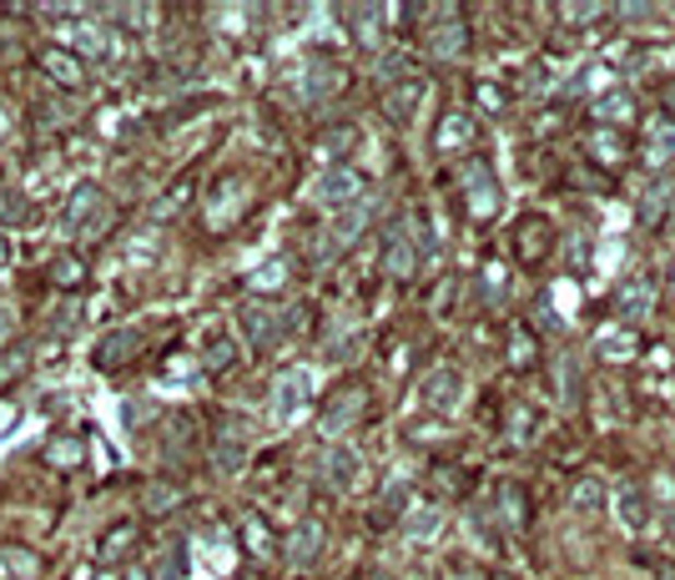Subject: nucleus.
I'll list each match as a JSON object with an SVG mask.
<instances>
[{
    "mask_svg": "<svg viewBox=\"0 0 675 580\" xmlns=\"http://www.w3.org/2000/svg\"><path fill=\"white\" fill-rule=\"evenodd\" d=\"M459 208H464L469 223H494L499 208H505V187H499V171L489 157H474L469 152L459 162Z\"/></svg>",
    "mask_w": 675,
    "mask_h": 580,
    "instance_id": "1",
    "label": "nucleus"
},
{
    "mask_svg": "<svg viewBox=\"0 0 675 580\" xmlns=\"http://www.w3.org/2000/svg\"><path fill=\"white\" fill-rule=\"evenodd\" d=\"M364 410H368V379L333 383V394L323 399V414H318V429H323V439L348 435L353 424L364 419Z\"/></svg>",
    "mask_w": 675,
    "mask_h": 580,
    "instance_id": "2",
    "label": "nucleus"
},
{
    "mask_svg": "<svg viewBox=\"0 0 675 580\" xmlns=\"http://www.w3.org/2000/svg\"><path fill=\"white\" fill-rule=\"evenodd\" d=\"M378 268H383V277H393V283H408V277L418 273V242H414V223L408 217H393L389 227H383V238H378Z\"/></svg>",
    "mask_w": 675,
    "mask_h": 580,
    "instance_id": "3",
    "label": "nucleus"
},
{
    "mask_svg": "<svg viewBox=\"0 0 675 580\" xmlns=\"http://www.w3.org/2000/svg\"><path fill=\"white\" fill-rule=\"evenodd\" d=\"M106 227H111V208H106L102 187L96 182L76 187L71 202H66V212H61V233L66 238H102Z\"/></svg>",
    "mask_w": 675,
    "mask_h": 580,
    "instance_id": "4",
    "label": "nucleus"
},
{
    "mask_svg": "<svg viewBox=\"0 0 675 580\" xmlns=\"http://www.w3.org/2000/svg\"><path fill=\"white\" fill-rule=\"evenodd\" d=\"M429 36H424V51H429V61H439V67H454V61H464L469 51V21L459 15V5H439V11H429Z\"/></svg>",
    "mask_w": 675,
    "mask_h": 580,
    "instance_id": "5",
    "label": "nucleus"
},
{
    "mask_svg": "<svg viewBox=\"0 0 675 580\" xmlns=\"http://www.w3.org/2000/svg\"><path fill=\"white\" fill-rule=\"evenodd\" d=\"M368 198V182H364V171L348 167V162H333V167L318 177V187H312V202L323 212H348L353 202H364Z\"/></svg>",
    "mask_w": 675,
    "mask_h": 580,
    "instance_id": "6",
    "label": "nucleus"
},
{
    "mask_svg": "<svg viewBox=\"0 0 675 580\" xmlns=\"http://www.w3.org/2000/svg\"><path fill=\"white\" fill-rule=\"evenodd\" d=\"M242 212H247V177L242 171H222L217 182H212V192H208L202 217H208L212 233H227V227L242 223Z\"/></svg>",
    "mask_w": 675,
    "mask_h": 580,
    "instance_id": "7",
    "label": "nucleus"
},
{
    "mask_svg": "<svg viewBox=\"0 0 675 580\" xmlns=\"http://www.w3.org/2000/svg\"><path fill=\"white\" fill-rule=\"evenodd\" d=\"M293 318L298 313H277V308H268V304H247L242 313H237V323H242V339L252 343L258 354H268V348L283 343V333H293Z\"/></svg>",
    "mask_w": 675,
    "mask_h": 580,
    "instance_id": "8",
    "label": "nucleus"
},
{
    "mask_svg": "<svg viewBox=\"0 0 675 580\" xmlns=\"http://www.w3.org/2000/svg\"><path fill=\"white\" fill-rule=\"evenodd\" d=\"M650 313H655V277L650 273L620 277V283H615V318H620L625 329H636Z\"/></svg>",
    "mask_w": 675,
    "mask_h": 580,
    "instance_id": "9",
    "label": "nucleus"
},
{
    "mask_svg": "<svg viewBox=\"0 0 675 580\" xmlns=\"http://www.w3.org/2000/svg\"><path fill=\"white\" fill-rule=\"evenodd\" d=\"M348 86V71L338 67L333 56H312L308 67H303V81H298V96L308 106H323V102H333L338 92Z\"/></svg>",
    "mask_w": 675,
    "mask_h": 580,
    "instance_id": "10",
    "label": "nucleus"
},
{
    "mask_svg": "<svg viewBox=\"0 0 675 580\" xmlns=\"http://www.w3.org/2000/svg\"><path fill=\"white\" fill-rule=\"evenodd\" d=\"M418 399H424V410L429 414H454L459 399H464V374L454 364H439L418 379Z\"/></svg>",
    "mask_w": 675,
    "mask_h": 580,
    "instance_id": "11",
    "label": "nucleus"
},
{
    "mask_svg": "<svg viewBox=\"0 0 675 580\" xmlns=\"http://www.w3.org/2000/svg\"><path fill=\"white\" fill-rule=\"evenodd\" d=\"M424 96H429V76H403L393 81V86H383L378 92V106H383V117L399 121V127H408V121L418 117V106H424Z\"/></svg>",
    "mask_w": 675,
    "mask_h": 580,
    "instance_id": "12",
    "label": "nucleus"
},
{
    "mask_svg": "<svg viewBox=\"0 0 675 580\" xmlns=\"http://www.w3.org/2000/svg\"><path fill=\"white\" fill-rule=\"evenodd\" d=\"M323 545H328V530H323V520L318 514H303L298 525L287 530V541H283V560L293 570H308L318 555H323Z\"/></svg>",
    "mask_w": 675,
    "mask_h": 580,
    "instance_id": "13",
    "label": "nucleus"
},
{
    "mask_svg": "<svg viewBox=\"0 0 675 580\" xmlns=\"http://www.w3.org/2000/svg\"><path fill=\"white\" fill-rule=\"evenodd\" d=\"M489 510H494V520H499V530L524 535V530H530V489H524L520 480H499Z\"/></svg>",
    "mask_w": 675,
    "mask_h": 580,
    "instance_id": "14",
    "label": "nucleus"
},
{
    "mask_svg": "<svg viewBox=\"0 0 675 580\" xmlns=\"http://www.w3.org/2000/svg\"><path fill=\"white\" fill-rule=\"evenodd\" d=\"M479 142V121L469 106H449L439 117V132H434V152L439 157H454V152H469V146Z\"/></svg>",
    "mask_w": 675,
    "mask_h": 580,
    "instance_id": "15",
    "label": "nucleus"
},
{
    "mask_svg": "<svg viewBox=\"0 0 675 580\" xmlns=\"http://www.w3.org/2000/svg\"><path fill=\"white\" fill-rule=\"evenodd\" d=\"M308 399H312V379L308 369H283L273 383V419L277 424H293L303 410H308Z\"/></svg>",
    "mask_w": 675,
    "mask_h": 580,
    "instance_id": "16",
    "label": "nucleus"
},
{
    "mask_svg": "<svg viewBox=\"0 0 675 580\" xmlns=\"http://www.w3.org/2000/svg\"><path fill=\"white\" fill-rule=\"evenodd\" d=\"M580 146H584V157L595 162V167H625V157H630V137L620 132V127H584V137H580Z\"/></svg>",
    "mask_w": 675,
    "mask_h": 580,
    "instance_id": "17",
    "label": "nucleus"
},
{
    "mask_svg": "<svg viewBox=\"0 0 675 580\" xmlns=\"http://www.w3.org/2000/svg\"><path fill=\"white\" fill-rule=\"evenodd\" d=\"M514 252H520L524 268H540L549 252H555V227H549L540 212L520 217V223H514Z\"/></svg>",
    "mask_w": 675,
    "mask_h": 580,
    "instance_id": "18",
    "label": "nucleus"
},
{
    "mask_svg": "<svg viewBox=\"0 0 675 580\" xmlns=\"http://www.w3.org/2000/svg\"><path fill=\"white\" fill-rule=\"evenodd\" d=\"M358 470H364V460H358V449L343 445V439H333V445L323 449V460H318V475H323L328 489H353L358 485Z\"/></svg>",
    "mask_w": 675,
    "mask_h": 580,
    "instance_id": "19",
    "label": "nucleus"
},
{
    "mask_svg": "<svg viewBox=\"0 0 675 580\" xmlns=\"http://www.w3.org/2000/svg\"><path fill=\"white\" fill-rule=\"evenodd\" d=\"M671 208H675V177L671 171H661V177H650V182L640 187V202H636L640 227H665Z\"/></svg>",
    "mask_w": 675,
    "mask_h": 580,
    "instance_id": "20",
    "label": "nucleus"
},
{
    "mask_svg": "<svg viewBox=\"0 0 675 580\" xmlns=\"http://www.w3.org/2000/svg\"><path fill=\"white\" fill-rule=\"evenodd\" d=\"M212 464H217L222 475H237L247 464V429L237 419H222L212 429Z\"/></svg>",
    "mask_w": 675,
    "mask_h": 580,
    "instance_id": "21",
    "label": "nucleus"
},
{
    "mask_svg": "<svg viewBox=\"0 0 675 580\" xmlns=\"http://www.w3.org/2000/svg\"><path fill=\"white\" fill-rule=\"evenodd\" d=\"M343 21L353 26V40H358L364 51H383V40H389V11H383V5H348Z\"/></svg>",
    "mask_w": 675,
    "mask_h": 580,
    "instance_id": "22",
    "label": "nucleus"
},
{
    "mask_svg": "<svg viewBox=\"0 0 675 580\" xmlns=\"http://www.w3.org/2000/svg\"><path fill=\"white\" fill-rule=\"evenodd\" d=\"M36 61L51 71V81L61 86V92H76V86H86V61H81L76 51H66V46H40Z\"/></svg>",
    "mask_w": 675,
    "mask_h": 580,
    "instance_id": "23",
    "label": "nucleus"
},
{
    "mask_svg": "<svg viewBox=\"0 0 675 580\" xmlns=\"http://www.w3.org/2000/svg\"><path fill=\"white\" fill-rule=\"evenodd\" d=\"M403 514H408V475L393 470V475L383 480V489H378V500H374V530L399 525Z\"/></svg>",
    "mask_w": 675,
    "mask_h": 580,
    "instance_id": "24",
    "label": "nucleus"
},
{
    "mask_svg": "<svg viewBox=\"0 0 675 580\" xmlns=\"http://www.w3.org/2000/svg\"><path fill=\"white\" fill-rule=\"evenodd\" d=\"M590 117H595V127H620L636 117V92L630 86H605V92L590 102Z\"/></svg>",
    "mask_w": 675,
    "mask_h": 580,
    "instance_id": "25",
    "label": "nucleus"
},
{
    "mask_svg": "<svg viewBox=\"0 0 675 580\" xmlns=\"http://www.w3.org/2000/svg\"><path fill=\"white\" fill-rule=\"evenodd\" d=\"M640 157H646L655 171L675 162V121H671V117H650V121H646V137H640Z\"/></svg>",
    "mask_w": 675,
    "mask_h": 580,
    "instance_id": "26",
    "label": "nucleus"
},
{
    "mask_svg": "<svg viewBox=\"0 0 675 580\" xmlns=\"http://www.w3.org/2000/svg\"><path fill=\"white\" fill-rule=\"evenodd\" d=\"M46 576V560L26 545H0V580H40Z\"/></svg>",
    "mask_w": 675,
    "mask_h": 580,
    "instance_id": "27",
    "label": "nucleus"
},
{
    "mask_svg": "<svg viewBox=\"0 0 675 580\" xmlns=\"http://www.w3.org/2000/svg\"><path fill=\"white\" fill-rule=\"evenodd\" d=\"M636 354H640L636 329H620V323H615V329H605L595 339V358H600V364H630Z\"/></svg>",
    "mask_w": 675,
    "mask_h": 580,
    "instance_id": "28",
    "label": "nucleus"
},
{
    "mask_svg": "<svg viewBox=\"0 0 675 580\" xmlns=\"http://www.w3.org/2000/svg\"><path fill=\"white\" fill-rule=\"evenodd\" d=\"M287 283H293V258H268L262 268H252V273H247V288L258 293V304L268 298V293H283Z\"/></svg>",
    "mask_w": 675,
    "mask_h": 580,
    "instance_id": "29",
    "label": "nucleus"
},
{
    "mask_svg": "<svg viewBox=\"0 0 675 580\" xmlns=\"http://www.w3.org/2000/svg\"><path fill=\"white\" fill-rule=\"evenodd\" d=\"M137 354H142V333H137V329H121V333H111V339H102V348H96V364H102V369H117V364H131Z\"/></svg>",
    "mask_w": 675,
    "mask_h": 580,
    "instance_id": "30",
    "label": "nucleus"
},
{
    "mask_svg": "<svg viewBox=\"0 0 675 580\" xmlns=\"http://www.w3.org/2000/svg\"><path fill=\"white\" fill-rule=\"evenodd\" d=\"M615 510H620V520H625V530H646L650 525V510H646V495H640V485H630V480H620L615 485Z\"/></svg>",
    "mask_w": 675,
    "mask_h": 580,
    "instance_id": "31",
    "label": "nucleus"
},
{
    "mask_svg": "<svg viewBox=\"0 0 675 580\" xmlns=\"http://www.w3.org/2000/svg\"><path fill=\"white\" fill-rule=\"evenodd\" d=\"M469 535H474L489 555L505 551V530H499V520H494L489 505H469Z\"/></svg>",
    "mask_w": 675,
    "mask_h": 580,
    "instance_id": "32",
    "label": "nucleus"
},
{
    "mask_svg": "<svg viewBox=\"0 0 675 580\" xmlns=\"http://www.w3.org/2000/svg\"><path fill=\"white\" fill-rule=\"evenodd\" d=\"M590 263H595V233H590V227H575L570 242H565V273L584 277L590 273Z\"/></svg>",
    "mask_w": 675,
    "mask_h": 580,
    "instance_id": "33",
    "label": "nucleus"
},
{
    "mask_svg": "<svg viewBox=\"0 0 675 580\" xmlns=\"http://www.w3.org/2000/svg\"><path fill=\"white\" fill-rule=\"evenodd\" d=\"M81 460H86V439L76 435H56L51 445L40 449V464H51V470H76Z\"/></svg>",
    "mask_w": 675,
    "mask_h": 580,
    "instance_id": "34",
    "label": "nucleus"
},
{
    "mask_svg": "<svg viewBox=\"0 0 675 580\" xmlns=\"http://www.w3.org/2000/svg\"><path fill=\"white\" fill-rule=\"evenodd\" d=\"M555 383H559V404H584V379H580V358H555Z\"/></svg>",
    "mask_w": 675,
    "mask_h": 580,
    "instance_id": "35",
    "label": "nucleus"
},
{
    "mask_svg": "<svg viewBox=\"0 0 675 580\" xmlns=\"http://www.w3.org/2000/svg\"><path fill=\"white\" fill-rule=\"evenodd\" d=\"M443 530V520H439V510H434V505H424V510H414V505H408V514H403V535H408V541H434V535H439Z\"/></svg>",
    "mask_w": 675,
    "mask_h": 580,
    "instance_id": "36",
    "label": "nucleus"
},
{
    "mask_svg": "<svg viewBox=\"0 0 675 580\" xmlns=\"http://www.w3.org/2000/svg\"><path fill=\"white\" fill-rule=\"evenodd\" d=\"M570 505L580 514H600V510H605V485H600L595 475H580L570 485Z\"/></svg>",
    "mask_w": 675,
    "mask_h": 580,
    "instance_id": "37",
    "label": "nucleus"
},
{
    "mask_svg": "<svg viewBox=\"0 0 675 580\" xmlns=\"http://www.w3.org/2000/svg\"><path fill=\"white\" fill-rule=\"evenodd\" d=\"M650 500H655V510H661L665 530H675V470H655V480H650Z\"/></svg>",
    "mask_w": 675,
    "mask_h": 580,
    "instance_id": "38",
    "label": "nucleus"
},
{
    "mask_svg": "<svg viewBox=\"0 0 675 580\" xmlns=\"http://www.w3.org/2000/svg\"><path fill=\"white\" fill-rule=\"evenodd\" d=\"M46 273H51L56 288H81V283H86V263H81V258H71V252H56Z\"/></svg>",
    "mask_w": 675,
    "mask_h": 580,
    "instance_id": "39",
    "label": "nucleus"
},
{
    "mask_svg": "<svg viewBox=\"0 0 675 580\" xmlns=\"http://www.w3.org/2000/svg\"><path fill=\"white\" fill-rule=\"evenodd\" d=\"M540 410H534V404H514V410H509V439H514V445H530L534 435H540Z\"/></svg>",
    "mask_w": 675,
    "mask_h": 580,
    "instance_id": "40",
    "label": "nucleus"
},
{
    "mask_svg": "<svg viewBox=\"0 0 675 580\" xmlns=\"http://www.w3.org/2000/svg\"><path fill=\"white\" fill-rule=\"evenodd\" d=\"M534 358H540V343H534V333L524 329V323H514V333H509V369H530Z\"/></svg>",
    "mask_w": 675,
    "mask_h": 580,
    "instance_id": "41",
    "label": "nucleus"
},
{
    "mask_svg": "<svg viewBox=\"0 0 675 580\" xmlns=\"http://www.w3.org/2000/svg\"><path fill=\"white\" fill-rule=\"evenodd\" d=\"M131 545H137V525H117V530H106V541H102V560H106V566H117V555H127Z\"/></svg>",
    "mask_w": 675,
    "mask_h": 580,
    "instance_id": "42",
    "label": "nucleus"
},
{
    "mask_svg": "<svg viewBox=\"0 0 675 580\" xmlns=\"http://www.w3.org/2000/svg\"><path fill=\"white\" fill-rule=\"evenodd\" d=\"M182 500V489H171V485H162V480H152V485L142 489V505H146V514H167L171 505Z\"/></svg>",
    "mask_w": 675,
    "mask_h": 580,
    "instance_id": "43",
    "label": "nucleus"
},
{
    "mask_svg": "<svg viewBox=\"0 0 675 580\" xmlns=\"http://www.w3.org/2000/svg\"><path fill=\"white\" fill-rule=\"evenodd\" d=\"M479 288H484V304H499L505 298V288H509V273H505V263H484V273H479Z\"/></svg>",
    "mask_w": 675,
    "mask_h": 580,
    "instance_id": "44",
    "label": "nucleus"
},
{
    "mask_svg": "<svg viewBox=\"0 0 675 580\" xmlns=\"http://www.w3.org/2000/svg\"><path fill=\"white\" fill-rule=\"evenodd\" d=\"M242 541H247V551L258 555V560H268V555H273V535L258 525V514H252V520L242 525Z\"/></svg>",
    "mask_w": 675,
    "mask_h": 580,
    "instance_id": "45",
    "label": "nucleus"
},
{
    "mask_svg": "<svg viewBox=\"0 0 675 580\" xmlns=\"http://www.w3.org/2000/svg\"><path fill=\"white\" fill-rule=\"evenodd\" d=\"M524 92H530V96L555 92V71H549V61H534V67L524 71Z\"/></svg>",
    "mask_w": 675,
    "mask_h": 580,
    "instance_id": "46",
    "label": "nucleus"
},
{
    "mask_svg": "<svg viewBox=\"0 0 675 580\" xmlns=\"http://www.w3.org/2000/svg\"><path fill=\"white\" fill-rule=\"evenodd\" d=\"M233 339H217V343H208V358H202V369H212V374H222V369H233Z\"/></svg>",
    "mask_w": 675,
    "mask_h": 580,
    "instance_id": "47",
    "label": "nucleus"
},
{
    "mask_svg": "<svg viewBox=\"0 0 675 580\" xmlns=\"http://www.w3.org/2000/svg\"><path fill=\"white\" fill-rule=\"evenodd\" d=\"M534 329H559V313H555V293H540L534 298Z\"/></svg>",
    "mask_w": 675,
    "mask_h": 580,
    "instance_id": "48",
    "label": "nucleus"
},
{
    "mask_svg": "<svg viewBox=\"0 0 675 580\" xmlns=\"http://www.w3.org/2000/svg\"><path fill=\"white\" fill-rule=\"evenodd\" d=\"M26 217V202H21V192H11V187H0V223L11 227Z\"/></svg>",
    "mask_w": 675,
    "mask_h": 580,
    "instance_id": "49",
    "label": "nucleus"
},
{
    "mask_svg": "<svg viewBox=\"0 0 675 580\" xmlns=\"http://www.w3.org/2000/svg\"><path fill=\"white\" fill-rule=\"evenodd\" d=\"M443 580H484V576L469 566V560H449V576H443Z\"/></svg>",
    "mask_w": 675,
    "mask_h": 580,
    "instance_id": "50",
    "label": "nucleus"
},
{
    "mask_svg": "<svg viewBox=\"0 0 675 580\" xmlns=\"http://www.w3.org/2000/svg\"><path fill=\"white\" fill-rule=\"evenodd\" d=\"M479 102L484 106H505V92H494L489 81H479Z\"/></svg>",
    "mask_w": 675,
    "mask_h": 580,
    "instance_id": "51",
    "label": "nucleus"
},
{
    "mask_svg": "<svg viewBox=\"0 0 675 580\" xmlns=\"http://www.w3.org/2000/svg\"><path fill=\"white\" fill-rule=\"evenodd\" d=\"M5 132H11V111L0 106V142H5Z\"/></svg>",
    "mask_w": 675,
    "mask_h": 580,
    "instance_id": "52",
    "label": "nucleus"
},
{
    "mask_svg": "<svg viewBox=\"0 0 675 580\" xmlns=\"http://www.w3.org/2000/svg\"><path fill=\"white\" fill-rule=\"evenodd\" d=\"M5 318H11V313H5V308H0V333H5Z\"/></svg>",
    "mask_w": 675,
    "mask_h": 580,
    "instance_id": "53",
    "label": "nucleus"
},
{
    "mask_svg": "<svg viewBox=\"0 0 675 580\" xmlns=\"http://www.w3.org/2000/svg\"><path fill=\"white\" fill-rule=\"evenodd\" d=\"M494 580H514V576H509V570H499V576H494Z\"/></svg>",
    "mask_w": 675,
    "mask_h": 580,
    "instance_id": "54",
    "label": "nucleus"
},
{
    "mask_svg": "<svg viewBox=\"0 0 675 580\" xmlns=\"http://www.w3.org/2000/svg\"><path fill=\"white\" fill-rule=\"evenodd\" d=\"M671 293H675V263H671Z\"/></svg>",
    "mask_w": 675,
    "mask_h": 580,
    "instance_id": "55",
    "label": "nucleus"
},
{
    "mask_svg": "<svg viewBox=\"0 0 675 580\" xmlns=\"http://www.w3.org/2000/svg\"><path fill=\"white\" fill-rule=\"evenodd\" d=\"M671 121H675V92H671Z\"/></svg>",
    "mask_w": 675,
    "mask_h": 580,
    "instance_id": "56",
    "label": "nucleus"
}]
</instances>
